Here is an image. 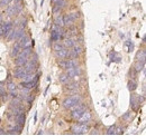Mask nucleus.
<instances>
[{"mask_svg": "<svg viewBox=\"0 0 146 136\" xmlns=\"http://www.w3.org/2000/svg\"><path fill=\"white\" fill-rule=\"evenodd\" d=\"M31 55H32V48L31 47L23 48V50L19 52V55L15 59V65L16 66H25L26 63L29 60Z\"/></svg>", "mask_w": 146, "mask_h": 136, "instance_id": "1", "label": "nucleus"}, {"mask_svg": "<svg viewBox=\"0 0 146 136\" xmlns=\"http://www.w3.org/2000/svg\"><path fill=\"white\" fill-rule=\"evenodd\" d=\"M16 120H17V123H18V125H24V123H25V114L24 113H20L18 114L17 116H16Z\"/></svg>", "mask_w": 146, "mask_h": 136, "instance_id": "17", "label": "nucleus"}, {"mask_svg": "<svg viewBox=\"0 0 146 136\" xmlns=\"http://www.w3.org/2000/svg\"><path fill=\"white\" fill-rule=\"evenodd\" d=\"M144 64H145V61H141V60H137V63H136V65H135V70L138 73V71H141V70H143L144 69Z\"/></svg>", "mask_w": 146, "mask_h": 136, "instance_id": "18", "label": "nucleus"}, {"mask_svg": "<svg viewBox=\"0 0 146 136\" xmlns=\"http://www.w3.org/2000/svg\"><path fill=\"white\" fill-rule=\"evenodd\" d=\"M63 47H64V45H63V44H60V42H55L54 45H53V49H54L55 51L62 49Z\"/></svg>", "mask_w": 146, "mask_h": 136, "instance_id": "23", "label": "nucleus"}, {"mask_svg": "<svg viewBox=\"0 0 146 136\" xmlns=\"http://www.w3.org/2000/svg\"><path fill=\"white\" fill-rule=\"evenodd\" d=\"M56 26H58V27H63L64 26V21H63V17L62 16H57V17L55 18V24Z\"/></svg>", "mask_w": 146, "mask_h": 136, "instance_id": "19", "label": "nucleus"}, {"mask_svg": "<svg viewBox=\"0 0 146 136\" xmlns=\"http://www.w3.org/2000/svg\"><path fill=\"white\" fill-rule=\"evenodd\" d=\"M21 10H23V5H21V2H18V3H14L13 6L8 7L7 14L9 16H15V15H18Z\"/></svg>", "mask_w": 146, "mask_h": 136, "instance_id": "5", "label": "nucleus"}, {"mask_svg": "<svg viewBox=\"0 0 146 136\" xmlns=\"http://www.w3.org/2000/svg\"><path fill=\"white\" fill-rule=\"evenodd\" d=\"M35 85H36V80H32V82H23V83H20V86H21L23 88H27V89L33 88Z\"/></svg>", "mask_w": 146, "mask_h": 136, "instance_id": "16", "label": "nucleus"}, {"mask_svg": "<svg viewBox=\"0 0 146 136\" xmlns=\"http://www.w3.org/2000/svg\"><path fill=\"white\" fill-rule=\"evenodd\" d=\"M88 131H89V128H88V126H87L84 123L75 124V125H73V127H72L73 134H78V135L87 134V132H88Z\"/></svg>", "mask_w": 146, "mask_h": 136, "instance_id": "4", "label": "nucleus"}, {"mask_svg": "<svg viewBox=\"0 0 146 136\" xmlns=\"http://www.w3.org/2000/svg\"><path fill=\"white\" fill-rule=\"evenodd\" d=\"M60 80H61L63 84H68V83H70V77H69L66 74H62V75L60 76Z\"/></svg>", "mask_w": 146, "mask_h": 136, "instance_id": "21", "label": "nucleus"}, {"mask_svg": "<svg viewBox=\"0 0 146 136\" xmlns=\"http://www.w3.org/2000/svg\"><path fill=\"white\" fill-rule=\"evenodd\" d=\"M23 50V48L20 47V45H19L18 42L11 48V52H10V55H11V57H17L19 55V52Z\"/></svg>", "mask_w": 146, "mask_h": 136, "instance_id": "13", "label": "nucleus"}, {"mask_svg": "<svg viewBox=\"0 0 146 136\" xmlns=\"http://www.w3.org/2000/svg\"><path fill=\"white\" fill-rule=\"evenodd\" d=\"M123 133H124V129L121 127H118V128L115 129V134H117V135H121Z\"/></svg>", "mask_w": 146, "mask_h": 136, "instance_id": "28", "label": "nucleus"}, {"mask_svg": "<svg viewBox=\"0 0 146 136\" xmlns=\"http://www.w3.org/2000/svg\"><path fill=\"white\" fill-rule=\"evenodd\" d=\"M56 56L58 58H61V59H65V58L69 57V50L66 49V47H63L62 49L56 51Z\"/></svg>", "mask_w": 146, "mask_h": 136, "instance_id": "12", "label": "nucleus"}, {"mask_svg": "<svg viewBox=\"0 0 146 136\" xmlns=\"http://www.w3.org/2000/svg\"><path fill=\"white\" fill-rule=\"evenodd\" d=\"M76 66H78V61H76L74 58H71V59H69V60H65V69L76 67Z\"/></svg>", "mask_w": 146, "mask_h": 136, "instance_id": "15", "label": "nucleus"}, {"mask_svg": "<svg viewBox=\"0 0 146 136\" xmlns=\"http://www.w3.org/2000/svg\"><path fill=\"white\" fill-rule=\"evenodd\" d=\"M81 52H82V47H81V46H78V45H74L72 47V50L69 51V57L75 58V57H78Z\"/></svg>", "mask_w": 146, "mask_h": 136, "instance_id": "10", "label": "nucleus"}, {"mask_svg": "<svg viewBox=\"0 0 146 136\" xmlns=\"http://www.w3.org/2000/svg\"><path fill=\"white\" fill-rule=\"evenodd\" d=\"M79 18V14H68L65 16H63V21H64V26H71L74 24V21Z\"/></svg>", "mask_w": 146, "mask_h": 136, "instance_id": "6", "label": "nucleus"}, {"mask_svg": "<svg viewBox=\"0 0 146 136\" xmlns=\"http://www.w3.org/2000/svg\"><path fill=\"white\" fill-rule=\"evenodd\" d=\"M61 38H62L61 35H58L57 33H55V31H52V40L56 41V40H60Z\"/></svg>", "mask_w": 146, "mask_h": 136, "instance_id": "24", "label": "nucleus"}, {"mask_svg": "<svg viewBox=\"0 0 146 136\" xmlns=\"http://www.w3.org/2000/svg\"><path fill=\"white\" fill-rule=\"evenodd\" d=\"M145 58H146L145 50H139V52L137 54V60H141V61H145Z\"/></svg>", "mask_w": 146, "mask_h": 136, "instance_id": "20", "label": "nucleus"}, {"mask_svg": "<svg viewBox=\"0 0 146 136\" xmlns=\"http://www.w3.org/2000/svg\"><path fill=\"white\" fill-rule=\"evenodd\" d=\"M16 88H17L16 84H14V83H9V84H8V89H9L10 92H15Z\"/></svg>", "mask_w": 146, "mask_h": 136, "instance_id": "26", "label": "nucleus"}, {"mask_svg": "<svg viewBox=\"0 0 146 136\" xmlns=\"http://www.w3.org/2000/svg\"><path fill=\"white\" fill-rule=\"evenodd\" d=\"M80 101H81V97H80L78 94H75V95H73V96L68 97V98L63 102V106H64V108H66V109H71L75 105H78V104L80 103Z\"/></svg>", "mask_w": 146, "mask_h": 136, "instance_id": "2", "label": "nucleus"}, {"mask_svg": "<svg viewBox=\"0 0 146 136\" xmlns=\"http://www.w3.org/2000/svg\"><path fill=\"white\" fill-rule=\"evenodd\" d=\"M115 129H116V126H115V125L110 126L109 128H108V131H107V134H108V135H113V134H115Z\"/></svg>", "mask_w": 146, "mask_h": 136, "instance_id": "25", "label": "nucleus"}, {"mask_svg": "<svg viewBox=\"0 0 146 136\" xmlns=\"http://www.w3.org/2000/svg\"><path fill=\"white\" fill-rule=\"evenodd\" d=\"M75 42H76V39L75 38H66L65 40H64V47H66V48H71L73 47L74 45H75Z\"/></svg>", "mask_w": 146, "mask_h": 136, "instance_id": "14", "label": "nucleus"}, {"mask_svg": "<svg viewBox=\"0 0 146 136\" xmlns=\"http://www.w3.org/2000/svg\"><path fill=\"white\" fill-rule=\"evenodd\" d=\"M0 22H1V16H0Z\"/></svg>", "mask_w": 146, "mask_h": 136, "instance_id": "30", "label": "nucleus"}, {"mask_svg": "<svg viewBox=\"0 0 146 136\" xmlns=\"http://www.w3.org/2000/svg\"><path fill=\"white\" fill-rule=\"evenodd\" d=\"M70 78H73V77H76L81 74V69L78 67H72V68H68L66 69V73H65Z\"/></svg>", "mask_w": 146, "mask_h": 136, "instance_id": "8", "label": "nucleus"}, {"mask_svg": "<svg viewBox=\"0 0 146 136\" xmlns=\"http://www.w3.org/2000/svg\"><path fill=\"white\" fill-rule=\"evenodd\" d=\"M18 44L20 45L21 48H27V47H31L32 45L34 46V41H33L28 36H26V35H24V36L19 39Z\"/></svg>", "mask_w": 146, "mask_h": 136, "instance_id": "7", "label": "nucleus"}, {"mask_svg": "<svg viewBox=\"0 0 146 136\" xmlns=\"http://www.w3.org/2000/svg\"><path fill=\"white\" fill-rule=\"evenodd\" d=\"M5 35V28H3V24H0V37H3Z\"/></svg>", "mask_w": 146, "mask_h": 136, "instance_id": "29", "label": "nucleus"}, {"mask_svg": "<svg viewBox=\"0 0 146 136\" xmlns=\"http://www.w3.org/2000/svg\"><path fill=\"white\" fill-rule=\"evenodd\" d=\"M136 87H137V84H136L134 80H129V82H128V89H129V90H135Z\"/></svg>", "mask_w": 146, "mask_h": 136, "instance_id": "22", "label": "nucleus"}, {"mask_svg": "<svg viewBox=\"0 0 146 136\" xmlns=\"http://www.w3.org/2000/svg\"><path fill=\"white\" fill-rule=\"evenodd\" d=\"M17 67L18 68H16V70H15V77L19 78V79H23V77L25 75H27L28 73H27V70L25 69L24 66H17Z\"/></svg>", "mask_w": 146, "mask_h": 136, "instance_id": "9", "label": "nucleus"}, {"mask_svg": "<svg viewBox=\"0 0 146 136\" xmlns=\"http://www.w3.org/2000/svg\"><path fill=\"white\" fill-rule=\"evenodd\" d=\"M13 0H0V7H3V6H7Z\"/></svg>", "mask_w": 146, "mask_h": 136, "instance_id": "27", "label": "nucleus"}, {"mask_svg": "<svg viewBox=\"0 0 146 136\" xmlns=\"http://www.w3.org/2000/svg\"><path fill=\"white\" fill-rule=\"evenodd\" d=\"M71 109H72V113H71L72 118L78 119L81 116V114H82L84 110H87V106H86L84 104H80V103H79L78 105H75Z\"/></svg>", "mask_w": 146, "mask_h": 136, "instance_id": "3", "label": "nucleus"}, {"mask_svg": "<svg viewBox=\"0 0 146 136\" xmlns=\"http://www.w3.org/2000/svg\"><path fill=\"white\" fill-rule=\"evenodd\" d=\"M90 119H91V114H90V112L84 110V112L81 114V116L78 118V120H79V123H88Z\"/></svg>", "mask_w": 146, "mask_h": 136, "instance_id": "11", "label": "nucleus"}]
</instances>
